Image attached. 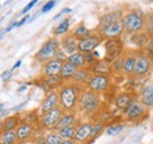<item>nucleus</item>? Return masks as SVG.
Listing matches in <instances>:
<instances>
[{"label": "nucleus", "mask_w": 153, "mask_h": 144, "mask_svg": "<svg viewBox=\"0 0 153 144\" xmlns=\"http://www.w3.org/2000/svg\"><path fill=\"white\" fill-rule=\"evenodd\" d=\"M59 47H60V41L58 40L57 38L48 39L47 41H45V44L41 46V49L36 53L34 58L38 62L45 63V62L54 58L56 52H57V50Z\"/></svg>", "instance_id": "nucleus-5"}, {"label": "nucleus", "mask_w": 153, "mask_h": 144, "mask_svg": "<svg viewBox=\"0 0 153 144\" xmlns=\"http://www.w3.org/2000/svg\"><path fill=\"white\" fill-rule=\"evenodd\" d=\"M60 144H76V142L73 140H62Z\"/></svg>", "instance_id": "nucleus-42"}, {"label": "nucleus", "mask_w": 153, "mask_h": 144, "mask_svg": "<svg viewBox=\"0 0 153 144\" xmlns=\"http://www.w3.org/2000/svg\"><path fill=\"white\" fill-rule=\"evenodd\" d=\"M59 106V98H58V92L57 91H51L46 98L44 99L41 106H40V112L44 113V112H47L50 110Z\"/></svg>", "instance_id": "nucleus-17"}, {"label": "nucleus", "mask_w": 153, "mask_h": 144, "mask_svg": "<svg viewBox=\"0 0 153 144\" xmlns=\"http://www.w3.org/2000/svg\"><path fill=\"white\" fill-rule=\"evenodd\" d=\"M0 144H18L16 131H0Z\"/></svg>", "instance_id": "nucleus-28"}, {"label": "nucleus", "mask_w": 153, "mask_h": 144, "mask_svg": "<svg viewBox=\"0 0 153 144\" xmlns=\"http://www.w3.org/2000/svg\"><path fill=\"white\" fill-rule=\"evenodd\" d=\"M91 129L92 123L91 122H82L79 125H76V134L73 137V141L76 144H85L91 141Z\"/></svg>", "instance_id": "nucleus-11"}, {"label": "nucleus", "mask_w": 153, "mask_h": 144, "mask_svg": "<svg viewBox=\"0 0 153 144\" xmlns=\"http://www.w3.org/2000/svg\"><path fill=\"white\" fill-rule=\"evenodd\" d=\"M152 70V60L147 56H137L134 64L133 74L134 77H145L151 73Z\"/></svg>", "instance_id": "nucleus-9"}, {"label": "nucleus", "mask_w": 153, "mask_h": 144, "mask_svg": "<svg viewBox=\"0 0 153 144\" xmlns=\"http://www.w3.org/2000/svg\"><path fill=\"white\" fill-rule=\"evenodd\" d=\"M90 34H91V31L84 24H79L72 32V36L74 37L76 40H81V39H84L86 37H88Z\"/></svg>", "instance_id": "nucleus-30"}, {"label": "nucleus", "mask_w": 153, "mask_h": 144, "mask_svg": "<svg viewBox=\"0 0 153 144\" xmlns=\"http://www.w3.org/2000/svg\"><path fill=\"white\" fill-rule=\"evenodd\" d=\"M4 111H5V105L0 103V112H4Z\"/></svg>", "instance_id": "nucleus-47"}, {"label": "nucleus", "mask_w": 153, "mask_h": 144, "mask_svg": "<svg viewBox=\"0 0 153 144\" xmlns=\"http://www.w3.org/2000/svg\"><path fill=\"white\" fill-rule=\"evenodd\" d=\"M0 125H1V123H0Z\"/></svg>", "instance_id": "nucleus-49"}, {"label": "nucleus", "mask_w": 153, "mask_h": 144, "mask_svg": "<svg viewBox=\"0 0 153 144\" xmlns=\"http://www.w3.org/2000/svg\"><path fill=\"white\" fill-rule=\"evenodd\" d=\"M81 86L76 83L64 84L57 91L59 98V108L64 112H74L78 105L79 94L81 92Z\"/></svg>", "instance_id": "nucleus-1"}, {"label": "nucleus", "mask_w": 153, "mask_h": 144, "mask_svg": "<svg viewBox=\"0 0 153 144\" xmlns=\"http://www.w3.org/2000/svg\"><path fill=\"white\" fill-rule=\"evenodd\" d=\"M17 24H18V22L16 21V22H13L12 25H10V26H8L7 28H6V32H10V31H11L12 28H14V27H18V25H17Z\"/></svg>", "instance_id": "nucleus-43"}, {"label": "nucleus", "mask_w": 153, "mask_h": 144, "mask_svg": "<svg viewBox=\"0 0 153 144\" xmlns=\"http://www.w3.org/2000/svg\"><path fill=\"white\" fill-rule=\"evenodd\" d=\"M100 109V96L99 93L90 90H82L79 94L76 110L85 115H94Z\"/></svg>", "instance_id": "nucleus-2"}, {"label": "nucleus", "mask_w": 153, "mask_h": 144, "mask_svg": "<svg viewBox=\"0 0 153 144\" xmlns=\"http://www.w3.org/2000/svg\"><path fill=\"white\" fill-rule=\"evenodd\" d=\"M12 73H13V71L12 70H6V71H4L2 73H1V79L4 80V82H8L11 78H12Z\"/></svg>", "instance_id": "nucleus-39"}, {"label": "nucleus", "mask_w": 153, "mask_h": 144, "mask_svg": "<svg viewBox=\"0 0 153 144\" xmlns=\"http://www.w3.org/2000/svg\"><path fill=\"white\" fill-rule=\"evenodd\" d=\"M105 124L101 122H97V123H92V129H91V142L93 140H96L97 137L104 131Z\"/></svg>", "instance_id": "nucleus-34"}, {"label": "nucleus", "mask_w": 153, "mask_h": 144, "mask_svg": "<svg viewBox=\"0 0 153 144\" xmlns=\"http://www.w3.org/2000/svg\"><path fill=\"white\" fill-rule=\"evenodd\" d=\"M20 65H21V60H18V62H17V63L13 65V69H12V70H16L17 68H19Z\"/></svg>", "instance_id": "nucleus-45"}, {"label": "nucleus", "mask_w": 153, "mask_h": 144, "mask_svg": "<svg viewBox=\"0 0 153 144\" xmlns=\"http://www.w3.org/2000/svg\"><path fill=\"white\" fill-rule=\"evenodd\" d=\"M123 17V12L121 11H112V12H107V13H104L101 17H100V20H99V26H98V30L114 22L117 20H120Z\"/></svg>", "instance_id": "nucleus-18"}, {"label": "nucleus", "mask_w": 153, "mask_h": 144, "mask_svg": "<svg viewBox=\"0 0 153 144\" xmlns=\"http://www.w3.org/2000/svg\"><path fill=\"white\" fill-rule=\"evenodd\" d=\"M76 125H78V124H73V125H68V126H65V128H61L60 130H58L59 136H60L62 140H73L74 134H76Z\"/></svg>", "instance_id": "nucleus-29"}, {"label": "nucleus", "mask_w": 153, "mask_h": 144, "mask_svg": "<svg viewBox=\"0 0 153 144\" xmlns=\"http://www.w3.org/2000/svg\"><path fill=\"white\" fill-rule=\"evenodd\" d=\"M144 30H146V33L150 37L153 34V16L152 13H150L147 17H145V25H144Z\"/></svg>", "instance_id": "nucleus-36"}, {"label": "nucleus", "mask_w": 153, "mask_h": 144, "mask_svg": "<svg viewBox=\"0 0 153 144\" xmlns=\"http://www.w3.org/2000/svg\"><path fill=\"white\" fill-rule=\"evenodd\" d=\"M72 12H73V11H72V10H71L70 7H66V8L61 10V11H60V12L58 13L57 16L54 17V20H57L58 18H60V17H61V16H64V14H68V13H72Z\"/></svg>", "instance_id": "nucleus-40"}, {"label": "nucleus", "mask_w": 153, "mask_h": 144, "mask_svg": "<svg viewBox=\"0 0 153 144\" xmlns=\"http://www.w3.org/2000/svg\"><path fill=\"white\" fill-rule=\"evenodd\" d=\"M78 70L76 66H73L70 62L65 60L62 62L61 64V68H60V71H59V77L61 78V80H68V79H72L76 71Z\"/></svg>", "instance_id": "nucleus-23"}, {"label": "nucleus", "mask_w": 153, "mask_h": 144, "mask_svg": "<svg viewBox=\"0 0 153 144\" xmlns=\"http://www.w3.org/2000/svg\"><path fill=\"white\" fill-rule=\"evenodd\" d=\"M151 40H152V37H150L144 31L131 34V41L138 47H147V45L151 44Z\"/></svg>", "instance_id": "nucleus-24"}, {"label": "nucleus", "mask_w": 153, "mask_h": 144, "mask_svg": "<svg viewBox=\"0 0 153 144\" xmlns=\"http://www.w3.org/2000/svg\"><path fill=\"white\" fill-rule=\"evenodd\" d=\"M26 88H27L26 85H21L19 89H18V92H22V91H25L26 90Z\"/></svg>", "instance_id": "nucleus-46"}, {"label": "nucleus", "mask_w": 153, "mask_h": 144, "mask_svg": "<svg viewBox=\"0 0 153 144\" xmlns=\"http://www.w3.org/2000/svg\"><path fill=\"white\" fill-rule=\"evenodd\" d=\"M123 64H124V57L119 56L118 58L113 59L111 62V70L114 73H121L123 72Z\"/></svg>", "instance_id": "nucleus-35"}, {"label": "nucleus", "mask_w": 153, "mask_h": 144, "mask_svg": "<svg viewBox=\"0 0 153 144\" xmlns=\"http://www.w3.org/2000/svg\"><path fill=\"white\" fill-rule=\"evenodd\" d=\"M124 130V124L121 123H117V124H112V125H108L105 129V132L107 136H111V137H115L117 135H119L121 131Z\"/></svg>", "instance_id": "nucleus-32"}, {"label": "nucleus", "mask_w": 153, "mask_h": 144, "mask_svg": "<svg viewBox=\"0 0 153 144\" xmlns=\"http://www.w3.org/2000/svg\"><path fill=\"white\" fill-rule=\"evenodd\" d=\"M70 20L68 19H64L57 27L54 28V34L56 36H65L70 28Z\"/></svg>", "instance_id": "nucleus-33"}, {"label": "nucleus", "mask_w": 153, "mask_h": 144, "mask_svg": "<svg viewBox=\"0 0 153 144\" xmlns=\"http://www.w3.org/2000/svg\"><path fill=\"white\" fill-rule=\"evenodd\" d=\"M61 64L62 62L59 60V59H50L47 62L44 63L42 65V69H41V73L45 76V77H52V76H58L59 71H60V68H61Z\"/></svg>", "instance_id": "nucleus-14"}, {"label": "nucleus", "mask_w": 153, "mask_h": 144, "mask_svg": "<svg viewBox=\"0 0 153 144\" xmlns=\"http://www.w3.org/2000/svg\"><path fill=\"white\" fill-rule=\"evenodd\" d=\"M139 102L145 108H152L153 105V86L152 84L146 85L143 88V90L139 94Z\"/></svg>", "instance_id": "nucleus-20"}, {"label": "nucleus", "mask_w": 153, "mask_h": 144, "mask_svg": "<svg viewBox=\"0 0 153 144\" xmlns=\"http://www.w3.org/2000/svg\"><path fill=\"white\" fill-rule=\"evenodd\" d=\"M121 22L124 26V32L128 34L143 32L145 25V16L138 11H131L121 17Z\"/></svg>", "instance_id": "nucleus-3"}, {"label": "nucleus", "mask_w": 153, "mask_h": 144, "mask_svg": "<svg viewBox=\"0 0 153 144\" xmlns=\"http://www.w3.org/2000/svg\"><path fill=\"white\" fill-rule=\"evenodd\" d=\"M38 1H39V0H31V1H30V2H28V4H27L25 7H24V10L21 11V14H25V13H27L30 10H32V7H33V6H34V5H36Z\"/></svg>", "instance_id": "nucleus-38"}, {"label": "nucleus", "mask_w": 153, "mask_h": 144, "mask_svg": "<svg viewBox=\"0 0 153 144\" xmlns=\"http://www.w3.org/2000/svg\"><path fill=\"white\" fill-rule=\"evenodd\" d=\"M98 32L100 33V36L102 37L104 40L120 38L124 33V26H123L121 19L117 20V21L105 26V27H102V28H100V30H98Z\"/></svg>", "instance_id": "nucleus-10"}, {"label": "nucleus", "mask_w": 153, "mask_h": 144, "mask_svg": "<svg viewBox=\"0 0 153 144\" xmlns=\"http://www.w3.org/2000/svg\"><path fill=\"white\" fill-rule=\"evenodd\" d=\"M28 20H30V16H28V14H26V16H25V18H22L19 22L17 24V25H18V27L21 26V25H24V24H26V22H28Z\"/></svg>", "instance_id": "nucleus-41"}, {"label": "nucleus", "mask_w": 153, "mask_h": 144, "mask_svg": "<svg viewBox=\"0 0 153 144\" xmlns=\"http://www.w3.org/2000/svg\"><path fill=\"white\" fill-rule=\"evenodd\" d=\"M110 86H111V77L107 74H92L87 84L85 85L87 90L96 93L105 92L110 89Z\"/></svg>", "instance_id": "nucleus-4"}, {"label": "nucleus", "mask_w": 153, "mask_h": 144, "mask_svg": "<svg viewBox=\"0 0 153 144\" xmlns=\"http://www.w3.org/2000/svg\"><path fill=\"white\" fill-rule=\"evenodd\" d=\"M64 113V111L59 108H54L47 112H44L41 113L40 116V119H39V123L41 129L44 130H53V128L56 126V124L58 123V121L60 119L61 115Z\"/></svg>", "instance_id": "nucleus-7"}, {"label": "nucleus", "mask_w": 153, "mask_h": 144, "mask_svg": "<svg viewBox=\"0 0 153 144\" xmlns=\"http://www.w3.org/2000/svg\"><path fill=\"white\" fill-rule=\"evenodd\" d=\"M56 1H59V0H56Z\"/></svg>", "instance_id": "nucleus-48"}, {"label": "nucleus", "mask_w": 153, "mask_h": 144, "mask_svg": "<svg viewBox=\"0 0 153 144\" xmlns=\"http://www.w3.org/2000/svg\"><path fill=\"white\" fill-rule=\"evenodd\" d=\"M76 124V117L74 112H64L60 117V119L58 121V123L56 124V126L53 128V130H60L61 128H65V126L68 125H73Z\"/></svg>", "instance_id": "nucleus-22"}, {"label": "nucleus", "mask_w": 153, "mask_h": 144, "mask_svg": "<svg viewBox=\"0 0 153 144\" xmlns=\"http://www.w3.org/2000/svg\"><path fill=\"white\" fill-rule=\"evenodd\" d=\"M54 6H56V0H50V1H47V2L42 6L41 12H42V13H47V12H50L51 10H53Z\"/></svg>", "instance_id": "nucleus-37"}, {"label": "nucleus", "mask_w": 153, "mask_h": 144, "mask_svg": "<svg viewBox=\"0 0 153 144\" xmlns=\"http://www.w3.org/2000/svg\"><path fill=\"white\" fill-rule=\"evenodd\" d=\"M135 59H137V54L130 53L126 54L124 57V64H123V72L127 76H131L134 69V64H135Z\"/></svg>", "instance_id": "nucleus-27"}, {"label": "nucleus", "mask_w": 153, "mask_h": 144, "mask_svg": "<svg viewBox=\"0 0 153 144\" xmlns=\"http://www.w3.org/2000/svg\"><path fill=\"white\" fill-rule=\"evenodd\" d=\"M90 71L92 72V74H107V76H110L112 73L111 62H108L106 59H98L90 68Z\"/></svg>", "instance_id": "nucleus-16"}, {"label": "nucleus", "mask_w": 153, "mask_h": 144, "mask_svg": "<svg viewBox=\"0 0 153 144\" xmlns=\"http://www.w3.org/2000/svg\"><path fill=\"white\" fill-rule=\"evenodd\" d=\"M76 44H78V40L72 34L66 33L65 36H62V39L60 41V47L64 51V53L67 54V57H68L70 54L76 52Z\"/></svg>", "instance_id": "nucleus-15"}, {"label": "nucleus", "mask_w": 153, "mask_h": 144, "mask_svg": "<svg viewBox=\"0 0 153 144\" xmlns=\"http://www.w3.org/2000/svg\"><path fill=\"white\" fill-rule=\"evenodd\" d=\"M67 62H70L73 66H76V69H82V68H87L86 66V60H85V54L81 52H74V53L70 54L66 59Z\"/></svg>", "instance_id": "nucleus-26"}, {"label": "nucleus", "mask_w": 153, "mask_h": 144, "mask_svg": "<svg viewBox=\"0 0 153 144\" xmlns=\"http://www.w3.org/2000/svg\"><path fill=\"white\" fill-rule=\"evenodd\" d=\"M20 144H36V143H34V141H33L32 137H31L30 140H27V141H25V142H22V143H20Z\"/></svg>", "instance_id": "nucleus-44"}, {"label": "nucleus", "mask_w": 153, "mask_h": 144, "mask_svg": "<svg viewBox=\"0 0 153 144\" xmlns=\"http://www.w3.org/2000/svg\"><path fill=\"white\" fill-rule=\"evenodd\" d=\"M92 72L90 71V68H82V69H78L72 78L73 83H76L78 85L85 88V85L87 84L88 79L91 78Z\"/></svg>", "instance_id": "nucleus-19"}, {"label": "nucleus", "mask_w": 153, "mask_h": 144, "mask_svg": "<svg viewBox=\"0 0 153 144\" xmlns=\"http://www.w3.org/2000/svg\"><path fill=\"white\" fill-rule=\"evenodd\" d=\"M101 41H104L102 37L100 36L99 32H91V34L81 40H78L76 44V51L81 52V53H91L92 51H94L97 47L101 44Z\"/></svg>", "instance_id": "nucleus-6"}, {"label": "nucleus", "mask_w": 153, "mask_h": 144, "mask_svg": "<svg viewBox=\"0 0 153 144\" xmlns=\"http://www.w3.org/2000/svg\"><path fill=\"white\" fill-rule=\"evenodd\" d=\"M146 111V108L139 102V100H135L127 106L126 109H124V116H125V119L126 121H135L138 118H140Z\"/></svg>", "instance_id": "nucleus-12"}, {"label": "nucleus", "mask_w": 153, "mask_h": 144, "mask_svg": "<svg viewBox=\"0 0 153 144\" xmlns=\"http://www.w3.org/2000/svg\"><path fill=\"white\" fill-rule=\"evenodd\" d=\"M20 123V117L17 116H11V117H6L4 119V122L0 125V131H14L17 129V126Z\"/></svg>", "instance_id": "nucleus-25"}, {"label": "nucleus", "mask_w": 153, "mask_h": 144, "mask_svg": "<svg viewBox=\"0 0 153 144\" xmlns=\"http://www.w3.org/2000/svg\"><path fill=\"white\" fill-rule=\"evenodd\" d=\"M124 51L123 41L120 38L114 39H107L105 43V59L108 62H112L113 59L121 56Z\"/></svg>", "instance_id": "nucleus-8"}, {"label": "nucleus", "mask_w": 153, "mask_h": 144, "mask_svg": "<svg viewBox=\"0 0 153 144\" xmlns=\"http://www.w3.org/2000/svg\"><path fill=\"white\" fill-rule=\"evenodd\" d=\"M134 99V96L131 93V92H127V91H125V92H120V93H118L117 94V97H115V106L119 109V110H124V109H126L132 102H133Z\"/></svg>", "instance_id": "nucleus-21"}, {"label": "nucleus", "mask_w": 153, "mask_h": 144, "mask_svg": "<svg viewBox=\"0 0 153 144\" xmlns=\"http://www.w3.org/2000/svg\"><path fill=\"white\" fill-rule=\"evenodd\" d=\"M16 131V136H17V141L18 144L22 143L27 140H30L33 134H34V128L32 126V124L26 123V122H20L19 125L17 126Z\"/></svg>", "instance_id": "nucleus-13"}, {"label": "nucleus", "mask_w": 153, "mask_h": 144, "mask_svg": "<svg viewBox=\"0 0 153 144\" xmlns=\"http://www.w3.org/2000/svg\"><path fill=\"white\" fill-rule=\"evenodd\" d=\"M62 138L59 136L58 131L56 130H50L45 134V144H60Z\"/></svg>", "instance_id": "nucleus-31"}]
</instances>
